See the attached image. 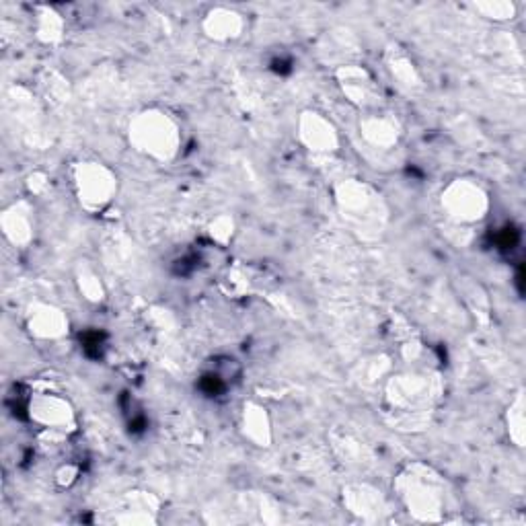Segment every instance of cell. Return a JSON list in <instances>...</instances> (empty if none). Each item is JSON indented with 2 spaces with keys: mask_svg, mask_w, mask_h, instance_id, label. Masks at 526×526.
Returning a JSON list of instances; mask_svg holds the SVG:
<instances>
[{
  "mask_svg": "<svg viewBox=\"0 0 526 526\" xmlns=\"http://www.w3.org/2000/svg\"><path fill=\"white\" fill-rule=\"evenodd\" d=\"M442 395V381L432 372H405L391 377L385 389L387 420L403 432L428 428L432 407Z\"/></svg>",
  "mask_w": 526,
  "mask_h": 526,
  "instance_id": "1",
  "label": "cell"
},
{
  "mask_svg": "<svg viewBox=\"0 0 526 526\" xmlns=\"http://www.w3.org/2000/svg\"><path fill=\"white\" fill-rule=\"evenodd\" d=\"M395 494L405 510L422 522L444 518L446 483L438 471L424 463H411L395 477Z\"/></svg>",
  "mask_w": 526,
  "mask_h": 526,
  "instance_id": "2",
  "label": "cell"
},
{
  "mask_svg": "<svg viewBox=\"0 0 526 526\" xmlns=\"http://www.w3.org/2000/svg\"><path fill=\"white\" fill-rule=\"evenodd\" d=\"M335 202L348 227L362 239L381 237L387 224V206L372 187L358 179H344L335 185Z\"/></svg>",
  "mask_w": 526,
  "mask_h": 526,
  "instance_id": "3",
  "label": "cell"
},
{
  "mask_svg": "<svg viewBox=\"0 0 526 526\" xmlns=\"http://www.w3.org/2000/svg\"><path fill=\"white\" fill-rule=\"evenodd\" d=\"M128 138L134 150L155 161H171L181 144L177 122L163 109L140 111L130 122Z\"/></svg>",
  "mask_w": 526,
  "mask_h": 526,
  "instance_id": "4",
  "label": "cell"
},
{
  "mask_svg": "<svg viewBox=\"0 0 526 526\" xmlns=\"http://www.w3.org/2000/svg\"><path fill=\"white\" fill-rule=\"evenodd\" d=\"M72 185L81 206L89 212H99L116 198L118 177L101 163L85 161L72 167Z\"/></svg>",
  "mask_w": 526,
  "mask_h": 526,
  "instance_id": "5",
  "label": "cell"
},
{
  "mask_svg": "<svg viewBox=\"0 0 526 526\" xmlns=\"http://www.w3.org/2000/svg\"><path fill=\"white\" fill-rule=\"evenodd\" d=\"M440 204L448 220L457 224H473L483 220L490 210V200L483 187L473 179H453L440 196Z\"/></svg>",
  "mask_w": 526,
  "mask_h": 526,
  "instance_id": "6",
  "label": "cell"
},
{
  "mask_svg": "<svg viewBox=\"0 0 526 526\" xmlns=\"http://www.w3.org/2000/svg\"><path fill=\"white\" fill-rule=\"evenodd\" d=\"M29 418L48 432L66 434L74 428V409L66 397L54 391L31 393L27 401Z\"/></svg>",
  "mask_w": 526,
  "mask_h": 526,
  "instance_id": "7",
  "label": "cell"
},
{
  "mask_svg": "<svg viewBox=\"0 0 526 526\" xmlns=\"http://www.w3.org/2000/svg\"><path fill=\"white\" fill-rule=\"evenodd\" d=\"M337 85L350 103L362 107L366 111L379 109L381 105V89L377 81L372 79V74L358 64H344L335 72Z\"/></svg>",
  "mask_w": 526,
  "mask_h": 526,
  "instance_id": "8",
  "label": "cell"
},
{
  "mask_svg": "<svg viewBox=\"0 0 526 526\" xmlns=\"http://www.w3.org/2000/svg\"><path fill=\"white\" fill-rule=\"evenodd\" d=\"M298 138L315 157H331L340 148V136H337L333 124L317 111H305L300 116Z\"/></svg>",
  "mask_w": 526,
  "mask_h": 526,
  "instance_id": "9",
  "label": "cell"
},
{
  "mask_svg": "<svg viewBox=\"0 0 526 526\" xmlns=\"http://www.w3.org/2000/svg\"><path fill=\"white\" fill-rule=\"evenodd\" d=\"M344 506L366 522L383 520L387 512V500L381 490L368 483H350L344 487Z\"/></svg>",
  "mask_w": 526,
  "mask_h": 526,
  "instance_id": "10",
  "label": "cell"
},
{
  "mask_svg": "<svg viewBox=\"0 0 526 526\" xmlns=\"http://www.w3.org/2000/svg\"><path fill=\"white\" fill-rule=\"evenodd\" d=\"M27 329L37 340H60L68 333V317L48 303H33L25 315Z\"/></svg>",
  "mask_w": 526,
  "mask_h": 526,
  "instance_id": "11",
  "label": "cell"
},
{
  "mask_svg": "<svg viewBox=\"0 0 526 526\" xmlns=\"http://www.w3.org/2000/svg\"><path fill=\"white\" fill-rule=\"evenodd\" d=\"M159 500L150 492H128L111 510V522L120 524H153L157 522Z\"/></svg>",
  "mask_w": 526,
  "mask_h": 526,
  "instance_id": "12",
  "label": "cell"
},
{
  "mask_svg": "<svg viewBox=\"0 0 526 526\" xmlns=\"http://www.w3.org/2000/svg\"><path fill=\"white\" fill-rule=\"evenodd\" d=\"M360 134L370 146L389 150L397 146L401 138V124L393 114H387V111L381 109H372L360 120Z\"/></svg>",
  "mask_w": 526,
  "mask_h": 526,
  "instance_id": "13",
  "label": "cell"
},
{
  "mask_svg": "<svg viewBox=\"0 0 526 526\" xmlns=\"http://www.w3.org/2000/svg\"><path fill=\"white\" fill-rule=\"evenodd\" d=\"M0 229L15 247H25L33 239V212L27 202H15L0 216Z\"/></svg>",
  "mask_w": 526,
  "mask_h": 526,
  "instance_id": "14",
  "label": "cell"
},
{
  "mask_svg": "<svg viewBox=\"0 0 526 526\" xmlns=\"http://www.w3.org/2000/svg\"><path fill=\"white\" fill-rule=\"evenodd\" d=\"M243 27H245L243 15L227 7L212 9L202 21L204 33L214 42L237 40V37H241L243 33Z\"/></svg>",
  "mask_w": 526,
  "mask_h": 526,
  "instance_id": "15",
  "label": "cell"
},
{
  "mask_svg": "<svg viewBox=\"0 0 526 526\" xmlns=\"http://www.w3.org/2000/svg\"><path fill=\"white\" fill-rule=\"evenodd\" d=\"M241 428L247 440H251L255 446H270L272 442V422L266 407L259 403H245L243 416H241Z\"/></svg>",
  "mask_w": 526,
  "mask_h": 526,
  "instance_id": "16",
  "label": "cell"
},
{
  "mask_svg": "<svg viewBox=\"0 0 526 526\" xmlns=\"http://www.w3.org/2000/svg\"><path fill=\"white\" fill-rule=\"evenodd\" d=\"M385 62L391 77L399 83V87L407 91H416L422 87L420 72L416 64H413L411 58L405 54V50H401L399 46H389V50L385 52Z\"/></svg>",
  "mask_w": 526,
  "mask_h": 526,
  "instance_id": "17",
  "label": "cell"
},
{
  "mask_svg": "<svg viewBox=\"0 0 526 526\" xmlns=\"http://www.w3.org/2000/svg\"><path fill=\"white\" fill-rule=\"evenodd\" d=\"M35 37L42 44H58L64 37V19L52 7H37L35 11Z\"/></svg>",
  "mask_w": 526,
  "mask_h": 526,
  "instance_id": "18",
  "label": "cell"
},
{
  "mask_svg": "<svg viewBox=\"0 0 526 526\" xmlns=\"http://www.w3.org/2000/svg\"><path fill=\"white\" fill-rule=\"evenodd\" d=\"M335 455L340 457L348 465H358L362 467L364 463L370 461V450L364 446V442L356 440L352 434H333L331 436Z\"/></svg>",
  "mask_w": 526,
  "mask_h": 526,
  "instance_id": "19",
  "label": "cell"
},
{
  "mask_svg": "<svg viewBox=\"0 0 526 526\" xmlns=\"http://www.w3.org/2000/svg\"><path fill=\"white\" fill-rule=\"evenodd\" d=\"M77 286L89 303H101V300L105 298V286L91 266H79Z\"/></svg>",
  "mask_w": 526,
  "mask_h": 526,
  "instance_id": "20",
  "label": "cell"
},
{
  "mask_svg": "<svg viewBox=\"0 0 526 526\" xmlns=\"http://www.w3.org/2000/svg\"><path fill=\"white\" fill-rule=\"evenodd\" d=\"M40 87L44 97L52 103V105H62L68 101L70 93H68V85L66 81L60 77L56 70H44L42 77H40Z\"/></svg>",
  "mask_w": 526,
  "mask_h": 526,
  "instance_id": "21",
  "label": "cell"
},
{
  "mask_svg": "<svg viewBox=\"0 0 526 526\" xmlns=\"http://www.w3.org/2000/svg\"><path fill=\"white\" fill-rule=\"evenodd\" d=\"M475 9L487 17V19H494V21H506L512 19L516 13V7L508 0H485V3H475Z\"/></svg>",
  "mask_w": 526,
  "mask_h": 526,
  "instance_id": "22",
  "label": "cell"
},
{
  "mask_svg": "<svg viewBox=\"0 0 526 526\" xmlns=\"http://www.w3.org/2000/svg\"><path fill=\"white\" fill-rule=\"evenodd\" d=\"M508 432L512 440L522 446L524 442V399L522 393L514 399V403L508 409Z\"/></svg>",
  "mask_w": 526,
  "mask_h": 526,
  "instance_id": "23",
  "label": "cell"
},
{
  "mask_svg": "<svg viewBox=\"0 0 526 526\" xmlns=\"http://www.w3.org/2000/svg\"><path fill=\"white\" fill-rule=\"evenodd\" d=\"M235 233V222L231 216L227 214H222V216H216L212 222H210V227H208V235L216 241V243H229L231 237Z\"/></svg>",
  "mask_w": 526,
  "mask_h": 526,
  "instance_id": "24",
  "label": "cell"
},
{
  "mask_svg": "<svg viewBox=\"0 0 526 526\" xmlns=\"http://www.w3.org/2000/svg\"><path fill=\"white\" fill-rule=\"evenodd\" d=\"M27 190L31 196H42L48 192V187H50V177L42 171H33L29 177H27Z\"/></svg>",
  "mask_w": 526,
  "mask_h": 526,
  "instance_id": "25",
  "label": "cell"
},
{
  "mask_svg": "<svg viewBox=\"0 0 526 526\" xmlns=\"http://www.w3.org/2000/svg\"><path fill=\"white\" fill-rule=\"evenodd\" d=\"M77 477H79V469L74 465H66L56 473V481L60 487H70L74 481H77Z\"/></svg>",
  "mask_w": 526,
  "mask_h": 526,
  "instance_id": "26",
  "label": "cell"
}]
</instances>
